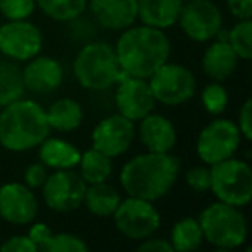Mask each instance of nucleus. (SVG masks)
Masks as SVG:
<instances>
[{
    "label": "nucleus",
    "instance_id": "18",
    "mask_svg": "<svg viewBox=\"0 0 252 252\" xmlns=\"http://www.w3.org/2000/svg\"><path fill=\"white\" fill-rule=\"evenodd\" d=\"M138 123V137L149 152H171L175 149L176 130L166 116L151 112Z\"/></svg>",
    "mask_w": 252,
    "mask_h": 252
},
{
    "label": "nucleus",
    "instance_id": "33",
    "mask_svg": "<svg viewBox=\"0 0 252 252\" xmlns=\"http://www.w3.org/2000/svg\"><path fill=\"white\" fill-rule=\"evenodd\" d=\"M47 176H49V168L43 162H33L25 171V185H28L32 190L42 189Z\"/></svg>",
    "mask_w": 252,
    "mask_h": 252
},
{
    "label": "nucleus",
    "instance_id": "37",
    "mask_svg": "<svg viewBox=\"0 0 252 252\" xmlns=\"http://www.w3.org/2000/svg\"><path fill=\"white\" fill-rule=\"evenodd\" d=\"M226 5L230 14L238 21L252 18V0H226Z\"/></svg>",
    "mask_w": 252,
    "mask_h": 252
},
{
    "label": "nucleus",
    "instance_id": "4",
    "mask_svg": "<svg viewBox=\"0 0 252 252\" xmlns=\"http://www.w3.org/2000/svg\"><path fill=\"white\" fill-rule=\"evenodd\" d=\"M73 69L78 83L90 92L109 90L125 76L114 47L107 42L85 43L76 54Z\"/></svg>",
    "mask_w": 252,
    "mask_h": 252
},
{
    "label": "nucleus",
    "instance_id": "28",
    "mask_svg": "<svg viewBox=\"0 0 252 252\" xmlns=\"http://www.w3.org/2000/svg\"><path fill=\"white\" fill-rule=\"evenodd\" d=\"M36 5L54 21L69 23L83 16L88 0H36Z\"/></svg>",
    "mask_w": 252,
    "mask_h": 252
},
{
    "label": "nucleus",
    "instance_id": "9",
    "mask_svg": "<svg viewBox=\"0 0 252 252\" xmlns=\"http://www.w3.org/2000/svg\"><path fill=\"white\" fill-rule=\"evenodd\" d=\"M112 218L119 233L131 240H144L161 226V216L154 202L138 197L128 195V199H121Z\"/></svg>",
    "mask_w": 252,
    "mask_h": 252
},
{
    "label": "nucleus",
    "instance_id": "21",
    "mask_svg": "<svg viewBox=\"0 0 252 252\" xmlns=\"http://www.w3.org/2000/svg\"><path fill=\"white\" fill-rule=\"evenodd\" d=\"M28 237L33 240L36 252H85L88 251L87 242L73 233H52L45 223L32 224Z\"/></svg>",
    "mask_w": 252,
    "mask_h": 252
},
{
    "label": "nucleus",
    "instance_id": "20",
    "mask_svg": "<svg viewBox=\"0 0 252 252\" xmlns=\"http://www.w3.org/2000/svg\"><path fill=\"white\" fill-rule=\"evenodd\" d=\"M183 0H137V19L142 25L168 30L178 23Z\"/></svg>",
    "mask_w": 252,
    "mask_h": 252
},
{
    "label": "nucleus",
    "instance_id": "12",
    "mask_svg": "<svg viewBox=\"0 0 252 252\" xmlns=\"http://www.w3.org/2000/svg\"><path fill=\"white\" fill-rule=\"evenodd\" d=\"M178 23L190 40L200 43L211 42L223 28V14L213 0H187Z\"/></svg>",
    "mask_w": 252,
    "mask_h": 252
},
{
    "label": "nucleus",
    "instance_id": "36",
    "mask_svg": "<svg viewBox=\"0 0 252 252\" xmlns=\"http://www.w3.org/2000/svg\"><path fill=\"white\" fill-rule=\"evenodd\" d=\"M138 251L140 252H175L173 251V245L168 238H159L154 235L140 240V245H138Z\"/></svg>",
    "mask_w": 252,
    "mask_h": 252
},
{
    "label": "nucleus",
    "instance_id": "34",
    "mask_svg": "<svg viewBox=\"0 0 252 252\" xmlns=\"http://www.w3.org/2000/svg\"><path fill=\"white\" fill-rule=\"evenodd\" d=\"M0 251L5 252H36V247L28 235H14L7 238L4 244L0 245Z\"/></svg>",
    "mask_w": 252,
    "mask_h": 252
},
{
    "label": "nucleus",
    "instance_id": "5",
    "mask_svg": "<svg viewBox=\"0 0 252 252\" xmlns=\"http://www.w3.org/2000/svg\"><path fill=\"white\" fill-rule=\"evenodd\" d=\"M199 223L204 240L220 251H233L245 244L247 221L240 207L216 200L200 213Z\"/></svg>",
    "mask_w": 252,
    "mask_h": 252
},
{
    "label": "nucleus",
    "instance_id": "27",
    "mask_svg": "<svg viewBox=\"0 0 252 252\" xmlns=\"http://www.w3.org/2000/svg\"><path fill=\"white\" fill-rule=\"evenodd\" d=\"M23 73L12 61L0 59V107L12 104L25 95Z\"/></svg>",
    "mask_w": 252,
    "mask_h": 252
},
{
    "label": "nucleus",
    "instance_id": "32",
    "mask_svg": "<svg viewBox=\"0 0 252 252\" xmlns=\"http://www.w3.org/2000/svg\"><path fill=\"white\" fill-rule=\"evenodd\" d=\"M187 185L193 192H207L211 189V168L209 166H192L185 175Z\"/></svg>",
    "mask_w": 252,
    "mask_h": 252
},
{
    "label": "nucleus",
    "instance_id": "23",
    "mask_svg": "<svg viewBox=\"0 0 252 252\" xmlns=\"http://www.w3.org/2000/svg\"><path fill=\"white\" fill-rule=\"evenodd\" d=\"M45 116L50 130L63 131V133H69V131L78 130L85 118L83 107L76 100L67 97L54 102L45 111Z\"/></svg>",
    "mask_w": 252,
    "mask_h": 252
},
{
    "label": "nucleus",
    "instance_id": "16",
    "mask_svg": "<svg viewBox=\"0 0 252 252\" xmlns=\"http://www.w3.org/2000/svg\"><path fill=\"white\" fill-rule=\"evenodd\" d=\"M26 63L28 64L25 66V69H21L26 90L38 95H45L52 94L61 87L64 80V71L59 61L38 54Z\"/></svg>",
    "mask_w": 252,
    "mask_h": 252
},
{
    "label": "nucleus",
    "instance_id": "14",
    "mask_svg": "<svg viewBox=\"0 0 252 252\" xmlns=\"http://www.w3.org/2000/svg\"><path fill=\"white\" fill-rule=\"evenodd\" d=\"M116 85H118V88H116L114 100L118 112L121 116L135 123L154 112L156 98L145 78H135L125 74Z\"/></svg>",
    "mask_w": 252,
    "mask_h": 252
},
{
    "label": "nucleus",
    "instance_id": "8",
    "mask_svg": "<svg viewBox=\"0 0 252 252\" xmlns=\"http://www.w3.org/2000/svg\"><path fill=\"white\" fill-rule=\"evenodd\" d=\"M242 135L237 123L224 118H216L202 128L197 138V154L200 161L213 166L228 158H233L240 147Z\"/></svg>",
    "mask_w": 252,
    "mask_h": 252
},
{
    "label": "nucleus",
    "instance_id": "2",
    "mask_svg": "<svg viewBox=\"0 0 252 252\" xmlns=\"http://www.w3.org/2000/svg\"><path fill=\"white\" fill-rule=\"evenodd\" d=\"M180 176V161L171 152H145L131 158L121 169L119 182L130 197L156 200L168 195Z\"/></svg>",
    "mask_w": 252,
    "mask_h": 252
},
{
    "label": "nucleus",
    "instance_id": "7",
    "mask_svg": "<svg viewBox=\"0 0 252 252\" xmlns=\"http://www.w3.org/2000/svg\"><path fill=\"white\" fill-rule=\"evenodd\" d=\"M147 81L156 102L169 107L187 104L189 100H192L197 90L195 76L192 71L182 64L169 63V61L162 64Z\"/></svg>",
    "mask_w": 252,
    "mask_h": 252
},
{
    "label": "nucleus",
    "instance_id": "11",
    "mask_svg": "<svg viewBox=\"0 0 252 252\" xmlns=\"http://www.w3.org/2000/svg\"><path fill=\"white\" fill-rule=\"evenodd\" d=\"M43 45L42 32L28 19H7L0 26V52L16 63H26L38 56Z\"/></svg>",
    "mask_w": 252,
    "mask_h": 252
},
{
    "label": "nucleus",
    "instance_id": "30",
    "mask_svg": "<svg viewBox=\"0 0 252 252\" xmlns=\"http://www.w3.org/2000/svg\"><path fill=\"white\" fill-rule=\"evenodd\" d=\"M200 100L202 105L209 114L220 116L224 112L228 105V92L220 81H211L209 85L202 88V94H200Z\"/></svg>",
    "mask_w": 252,
    "mask_h": 252
},
{
    "label": "nucleus",
    "instance_id": "6",
    "mask_svg": "<svg viewBox=\"0 0 252 252\" xmlns=\"http://www.w3.org/2000/svg\"><path fill=\"white\" fill-rule=\"evenodd\" d=\"M211 168V192L218 200L244 207L252 199V169L245 161L228 158Z\"/></svg>",
    "mask_w": 252,
    "mask_h": 252
},
{
    "label": "nucleus",
    "instance_id": "22",
    "mask_svg": "<svg viewBox=\"0 0 252 252\" xmlns=\"http://www.w3.org/2000/svg\"><path fill=\"white\" fill-rule=\"evenodd\" d=\"M40 162L52 169H73L78 166L81 158V152L63 138H50L47 137L38 145Z\"/></svg>",
    "mask_w": 252,
    "mask_h": 252
},
{
    "label": "nucleus",
    "instance_id": "24",
    "mask_svg": "<svg viewBox=\"0 0 252 252\" xmlns=\"http://www.w3.org/2000/svg\"><path fill=\"white\" fill-rule=\"evenodd\" d=\"M121 202V195L114 187L107 185V182L87 185L83 204L94 216L109 218L114 214L116 207Z\"/></svg>",
    "mask_w": 252,
    "mask_h": 252
},
{
    "label": "nucleus",
    "instance_id": "19",
    "mask_svg": "<svg viewBox=\"0 0 252 252\" xmlns=\"http://www.w3.org/2000/svg\"><path fill=\"white\" fill-rule=\"evenodd\" d=\"M238 66V56L231 45L223 40H216L206 49L202 56V69L213 81H226Z\"/></svg>",
    "mask_w": 252,
    "mask_h": 252
},
{
    "label": "nucleus",
    "instance_id": "17",
    "mask_svg": "<svg viewBox=\"0 0 252 252\" xmlns=\"http://www.w3.org/2000/svg\"><path fill=\"white\" fill-rule=\"evenodd\" d=\"M92 16L105 30L123 32L137 21V0H90Z\"/></svg>",
    "mask_w": 252,
    "mask_h": 252
},
{
    "label": "nucleus",
    "instance_id": "15",
    "mask_svg": "<svg viewBox=\"0 0 252 252\" xmlns=\"http://www.w3.org/2000/svg\"><path fill=\"white\" fill-rule=\"evenodd\" d=\"M38 214L33 190L25 183H5L0 187V218L11 224H30Z\"/></svg>",
    "mask_w": 252,
    "mask_h": 252
},
{
    "label": "nucleus",
    "instance_id": "1",
    "mask_svg": "<svg viewBox=\"0 0 252 252\" xmlns=\"http://www.w3.org/2000/svg\"><path fill=\"white\" fill-rule=\"evenodd\" d=\"M123 73L135 78H149L168 63L171 42L164 30L147 25L128 26L114 45Z\"/></svg>",
    "mask_w": 252,
    "mask_h": 252
},
{
    "label": "nucleus",
    "instance_id": "3",
    "mask_svg": "<svg viewBox=\"0 0 252 252\" xmlns=\"http://www.w3.org/2000/svg\"><path fill=\"white\" fill-rule=\"evenodd\" d=\"M50 135L45 109L35 100L18 98L0 112V145L11 152L36 149Z\"/></svg>",
    "mask_w": 252,
    "mask_h": 252
},
{
    "label": "nucleus",
    "instance_id": "26",
    "mask_svg": "<svg viewBox=\"0 0 252 252\" xmlns=\"http://www.w3.org/2000/svg\"><path fill=\"white\" fill-rule=\"evenodd\" d=\"M169 242L173 245V251L176 252L197 251L204 242L202 228H200L199 220L192 216L178 220L171 228V238H169Z\"/></svg>",
    "mask_w": 252,
    "mask_h": 252
},
{
    "label": "nucleus",
    "instance_id": "13",
    "mask_svg": "<svg viewBox=\"0 0 252 252\" xmlns=\"http://www.w3.org/2000/svg\"><path fill=\"white\" fill-rule=\"evenodd\" d=\"M135 123L131 119L118 114H111L100 119L92 131V147L100 151L102 154L109 156L111 159L119 158L133 144Z\"/></svg>",
    "mask_w": 252,
    "mask_h": 252
},
{
    "label": "nucleus",
    "instance_id": "25",
    "mask_svg": "<svg viewBox=\"0 0 252 252\" xmlns=\"http://www.w3.org/2000/svg\"><path fill=\"white\" fill-rule=\"evenodd\" d=\"M78 168H80V176L87 185L102 183L107 182L109 176L112 175V159L92 147L81 154Z\"/></svg>",
    "mask_w": 252,
    "mask_h": 252
},
{
    "label": "nucleus",
    "instance_id": "35",
    "mask_svg": "<svg viewBox=\"0 0 252 252\" xmlns=\"http://www.w3.org/2000/svg\"><path fill=\"white\" fill-rule=\"evenodd\" d=\"M238 131L242 135V140L249 142L252 138V102L251 98L244 102L240 109V114H238Z\"/></svg>",
    "mask_w": 252,
    "mask_h": 252
},
{
    "label": "nucleus",
    "instance_id": "29",
    "mask_svg": "<svg viewBox=\"0 0 252 252\" xmlns=\"http://www.w3.org/2000/svg\"><path fill=\"white\" fill-rule=\"evenodd\" d=\"M228 43L238 59L249 61L252 57V23L251 19H240L231 30H228Z\"/></svg>",
    "mask_w": 252,
    "mask_h": 252
},
{
    "label": "nucleus",
    "instance_id": "31",
    "mask_svg": "<svg viewBox=\"0 0 252 252\" xmlns=\"http://www.w3.org/2000/svg\"><path fill=\"white\" fill-rule=\"evenodd\" d=\"M36 0H0V12L4 18L11 19H28L35 12Z\"/></svg>",
    "mask_w": 252,
    "mask_h": 252
},
{
    "label": "nucleus",
    "instance_id": "10",
    "mask_svg": "<svg viewBox=\"0 0 252 252\" xmlns=\"http://www.w3.org/2000/svg\"><path fill=\"white\" fill-rule=\"evenodd\" d=\"M47 207L56 213H71L83 206L87 183L73 169H56L42 185Z\"/></svg>",
    "mask_w": 252,
    "mask_h": 252
}]
</instances>
